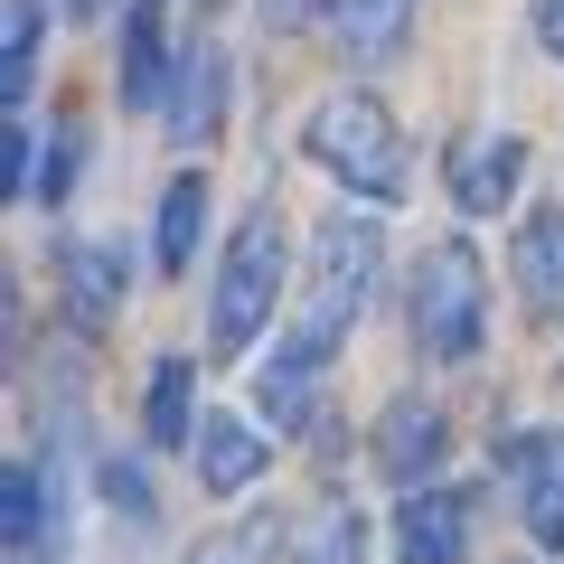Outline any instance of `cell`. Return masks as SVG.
I'll return each mask as SVG.
<instances>
[{
    "mask_svg": "<svg viewBox=\"0 0 564 564\" xmlns=\"http://www.w3.org/2000/svg\"><path fill=\"white\" fill-rule=\"evenodd\" d=\"M282 273H292L282 217H273V207H254V217L236 226V245H226V263H217V292H207V348H217V358H245V348L273 329Z\"/></svg>",
    "mask_w": 564,
    "mask_h": 564,
    "instance_id": "1",
    "label": "cell"
},
{
    "mask_svg": "<svg viewBox=\"0 0 564 564\" xmlns=\"http://www.w3.org/2000/svg\"><path fill=\"white\" fill-rule=\"evenodd\" d=\"M302 151H311L339 188H358V198H377V207L404 198V132H395V113H386L377 95H329V104H311Z\"/></svg>",
    "mask_w": 564,
    "mask_h": 564,
    "instance_id": "2",
    "label": "cell"
},
{
    "mask_svg": "<svg viewBox=\"0 0 564 564\" xmlns=\"http://www.w3.org/2000/svg\"><path fill=\"white\" fill-rule=\"evenodd\" d=\"M367 282H377V226L367 217H329L321 236H311V292H302V321H292V348H311V358H339V339L358 329L367 311Z\"/></svg>",
    "mask_w": 564,
    "mask_h": 564,
    "instance_id": "3",
    "label": "cell"
},
{
    "mask_svg": "<svg viewBox=\"0 0 564 564\" xmlns=\"http://www.w3.org/2000/svg\"><path fill=\"white\" fill-rule=\"evenodd\" d=\"M414 348L433 367H462V358L489 348V273L462 236L414 263Z\"/></svg>",
    "mask_w": 564,
    "mask_h": 564,
    "instance_id": "4",
    "label": "cell"
},
{
    "mask_svg": "<svg viewBox=\"0 0 564 564\" xmlns=\"http://www.w3.org/2000/svg\"><path fill=\"white\" fill-rule=\"evenodd\" d=\"M508 489H518V518L536 536V555H555L564 545V423L508 443Z\"/></svg>",
    "mask_w": 564,
    "mask_h": 564,
    "instance_id": "5",
    "label": "cell"
},
{
    "mask_svg": "<svg viewBox=\"0 0 564 564\" xmlns=\"http://www.w3.org/2000/svg\"><path fill=\"white\" fill-rule=\"evenodd\" d=\"M443 443H452V423L433 395H386V423H377V470L404 489H433L423 470H443Z\"/></svg>",
    "mask_w": 564,
    "mask_h": 564,
    "instance_id": "6",
    "label": "cell"
},
{
    "mask_svg": "<svg viewBox=\"0 0 564 564\" xmlns=\"http://www.w3.org/2000/svg\"><path fill=\"white\" fill-rule=\"evenodd\" d=\"M518 180H527V141L518 132L452 141V207H462V217H499V207H518Z\"/></svg>",
    "mask_w": 564,
    "mask_h": 564,
    "instance_id": "7",
    "label": "cell"
},
{
    "mask_svg": "<svg viewBox=\"0 0 564 564\" xmlns=\"http://www.w3.org/2000/svg\"><path fill=\"white\" fill-rule=\"evenodd\" d=\"M395 555L404 564H462L470 555V489H404Z\"/></svg>",
    "mask_w": 564,
    "mask_h": 564,
    "instance_id": "8",
    "label": "cell"
},
{
    "mask_svg": "<svg viewBox=\"0 0 564 564\" xmlns=\"http://www.w3.org/2000/svg\"><path fill=\"white\" fill-rule=\"evenodd\" d=\"M508 273H518V302L536 311V321H564V207L536 198L518 217V254H508Z\"/></svg>",
    "mask_w": 564,
    "mask_h": 564,
    "instance_id": "9",
    "label": "cell"
},
{
    "mask_svg": "<svg viewBox=\"0 0 564 564\" xmlns=\"http://www.w3.org/2000/svg\"><path fill=\"white\" fill-rule=\"evenodd\" d=\"M0 536H10L20 564H57V499H47V470L39 462L0 470Z\"/></svg>",
    "mask_w": 564,
    "mask_h": 564,
    "instance_id": "10",
    "label": "cell"
},
{
    "mask_svg": "<svg viewBox=\"0 0 564 564\" xmlns=\"http://www.w3.org/2000/svg\"><path fill=\"white\" fill-rule=\"evenodd\" d=\"M263 470H273V443H263V423H236V414H207V423H198V480L217 489V499L254 489Z\"/></svg>",
    "mask_w": 564,
    "mask_h": 564,
    "instance_id": "11",
    "label": "cell"
},
{
    "mask_svg": "<svg viewBox=\"0 0 564 564\" xmlns=\"http://www.w3.org/2000/svg\"><path fill=\"white\" fill-rule=\"evenodd\" d=\"M170 85H180V57L161 39V10L141 0L132 20H122V104L132 113H170Z\"/></svg>",
    "mask_w": 564,
    "mask_h": 564,
    "instance_id": "12",
    "label": "cell"
},
{
    "mask_svg": "<svg viewBox=\"0 0 564 564\" xmlns=\"http://www.w3.org/2000/svg\"><path fill=\"white\" fill-rule=\"evenodd\" d=\"M198 245H207V180L180 170V180L161 188V207H151V263H161V273H188Z\"/></svg>",
    "mask_w": 564,
    "mask_h": 564,
    "instance_id": "13",
    "label": "cell"
},
{
    "mask_svg": "<svg viewBox=\"0 0 564 564\" xmlns=\"http://www.w3.org/2000/svg\"><path fill=\"white\" fill-rule=\"evenodd\" d=\"M170 132H180V141H207V132H217V122H226V47H188V57H180V85H170Z\"/></svg>",
    "mask_w": 564,
    "mask_h": 564,
    "instance_id": "14",
    "label": "cell"
},
{
    "mask_svg": "<svg viewBox=\"0 0 564 564\" xmlns=\"http://www.w3.org/2000/svg\"><path fill=\"white\" fill-rule=\"evenodd\" d=\"M311 386H321V358L282 339L273 358H263V377H254V404H263V423H273V433H311Z\"/></svg>",
    "mask_w": 564,
    "mask_h": 564,
    "instance_id": "15",
    "label": "cell"
},
{
    "mask_svg": "<svg viewBox=\"0 0 564 564\" xmlns=\"http://www.w3.org/2000/svg\"><path fill=\"white\" fill-rule=\"evenodd\" d=\"M414 10L423 0H329V39H339V57H395Z\"/></svg>",
    "mask_w": 564,
    "mask_h": 564,
    "instance_id": "16",
    "label": "cell"
},
{
    "mask_svg": "<svg viewBox=\"0 0 564 564\" xmlns=\"http://www.w3.org/2000/svg\"><path fill=\"white\" fill-rule=\"evenodd\" d=\"M141 433L161 452L198 443V377H188V358H161L151 367V386H141Z\"/></svg>",
    "mask_w": 564,
    "mask_h": 564,
    "instance_id": "17",
    "label": "cell"
},
{
    "mask_svg": "<svg viewBox=\"0 0 564 564\" xmlns=\"http://www.w3.org/2000/svg\"><path fill=\"white\" fill-rule=\"evenodd\" d=\"M57 273H66V311H76L85 329H104L122 311V254H113V245H66Z\"/></svg>",
    "mask_w": 564,
    "mask_h": 564,
    "instance_id": "18",
    "label": "cell"
},
{
    "mask_svg": "<svg viewBox=\"0 0 564 564\" xmlns=\"http://www.w3.org/2000/svg\"><path fill=\"white\" fill-rule=\"evenodd\" d=\"M39 39H47V0H10V20H0V104L10 113L39 85Z\"/></svg>",
    "mask_w": 564,
    "mask_h": 564,
    "instance_id": "19",
    "label": "cell"
},
{
    "mask_svg": "<svg viewBox=\"0 0 564 564\" xmlns=\"http://www.w3.org/2000/svg\"><path fill=\"white\" fill-rule=\"evenodd\" d=\"M292 564H367V518L358 499H321V518L302 527V555Z\"/></svg>",
    "mask_w": 564,
    "mask_h": 564,
    "instance_id": "20",
    "label": "cell"
},
{
    "mask_svg": "<svg viewBox=\"0 0 564 564\" xmlns=\"http://www.w3.org/2000/svg\"><path fill=\"white\" fill-rule=\"evenodd\" d=\"M263 545H273V518H245V527H226V536H198L188 564H263Z\"/></svg>",
    "mask_w": 564,
    "mask_h": 564,
    "instance_id": "21",
    "label": "cell"
},
{
    "mask_svg": "<svg viewBox=\"0 0 564 564\" xmlns=\"http://www.w3.org/2000/svg\"><path fill=\"white\" fill-rule=\"evenodd\" d=\"M76 161H85V132H76V122H66V132L47 141V161H39V198H47V207H57L66 188H76Z\"/></svg>",
    "mask_w": 564,
    "mask_h": 564,
    "instance_id": "22",
    "label": "cell"
},
{
    "mask_svg": "<svg viewBox=\"0 0 564 564\" xmlns=\"http://www.w3.org/2000/svg\"><path fill=\"white\" fill-rule=\"evenodd\" d=\"M104 489H113V499H122V508H132V518H141V508H151V489H141V480H132V462H104Z\"/></svg>",
    "mask_w": 564,
    "mask_h": 564,
    "instance_id": "23",
    "label": "cell"
},
{
    "mask_svg": "<svg viewBox=\"0 0 564 564\" xmlns=\"http://www.w3.org/2000/svg\"><path fill=\"white\" fill-rule=\"evenodd\" d=\"M536 47H545V57H564V0H536Z\"/></svg>",
    "mask_w": 564,
    "mask_h": 564,
    "instance_id": "24",
    "label": "cell"
},
{
    "mask_svg": "<svg viewBox=\"0 0 564 564\" xmlns=\"http://www.w3.org/2000/svg\"><path fill=\"white\" fill-rule=\"evenodd\" d=\"M263 10H273V29H302V10H311V0H263Z\"/></svg>",
    "mask_w": 564,
    "mask_h": 564,
    "instance_id": "25",
    "label": "cell"
},
{
    "mask_svg": "<svg viewBox=\"0 0 564 564\" xmlns=\"http://www.w3.org/2000/svg\"><path fill=\"white\" fill-rule=\"evenodd\" d=\"M207 10H226V0H207Z\"/></svg>",
    "mask_w": 564,
    "mask_h": 564,
    "instance_id": "26",
    "label": "cell"
},
{
    "mask_svg": "<svg viewBox=\"0 0 564 564\" xmlns=\"http://www.w3.org/2000/svg\"><path fill=\"white\" fill-rule=\"evenodd\" d=\"M151 10H161V0H151Z\"/></svg>",
    "mask_w": 564,
    "mask_h": 564,
    "instance_id": "27",
    "label": "cell"
},
{
    "mask_svg": "<svg viewBox=\"0 0 564 564\" xmlns=\"http://www.w3.org/2000/svg\"><path fill=\"white\" fill-rule=\"evenodd\" d=\"M527 564H536V555H527Z\"/></svg>",
    "mask_w": 564,
    "mask_h": 564,
    "instance_id": "28",
    "label": "cell"
}]
</instances>
